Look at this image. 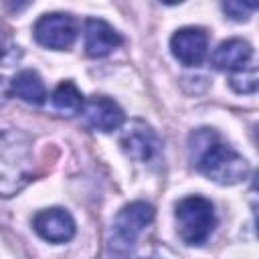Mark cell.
Returning <instances> with one entry per match:
<instances>
[{
    "label": "cell",
    "instance_id": "cell-8",
    "mask_svg": "<svg viewBox=\"0 0 259 259\" xmlns=\"http://www.w3.org/2000/svg\"><path fill=\"white\" fill-rule=\"evenodd\" d=\"M34 233L49 243H67L75 235V221L65 208H45L32 219Z\"/></svg>",
    "mask_w": 259,
    "mask_h": 259
},
{
    "label": "cell",
    "instance_id": "cell-12",
    "mask_svg": "<svg viewBox=\"0 0 259 259\" xmlns=\"http://www.w3.org/2000/svg\"><path fill=\"white\" fill-rule=\"evenodd\" d=\"M10 91L22 99L24 103L30 105H40L47 99V89L45 83L40 79V75L32 69H22L14 75V79L10 81Z\"/></svg>",
    "mask_w": 259,
    "mask_h": 259
},
{
    "label": "cell",
    "instance_id": "cell-5",
    "mask_svg": "<svg viewBox=\"0 0 259 259\" xmlns=\"http://www.w3.org/2000/svg\"><path fill=\"white\" fill-rule=\"evenodd\" d=\"M32 32L38 45L53 49V51H65L75 42L79 26L71 14L51 12V14H42L34 22Z\"/></svg>",
    "mask_w": 259,
    "mask_h": 259
},
{
    "label": "cell",
    "instance_id": "cell-1",
    "mask_svg": "<svg viewBox=\"0 0 259 259\" xmlns=\"http://www.w3.org/2000/svg\"><path fill=\"white\" fill-rule=\"evenodd\" d=\"M188 154L200 174L223 186L239 184L251 172L249 162L237 150L221 142L219 134L208 127H200L190 134Z\"/></svg>",
    "mask_w": 259,
    "mask_h": 259
},
{
    "label": "cell",
    "instance_id": "cell-13",
    "mask_svg": "<svg viewBox=\"0 0 259 259\" xmlns=\"http://www.w3.org/2000/svg\"><path fill=\"white\" fill-rule=\"evenodd\" d=\"M51 103L63 115H75L83 109L85 99H83V93L79 91V87L73 81H63L55 87V91L51 95Z\"/></svg>",
    "mask_w": 259,
    "mask_h": 259
},
{
    "label": "cell",
    "instance_id": "cell-6",
    "mask_svg": "<svg viewBox=\"0 0 259 259\" xmlns=\"http://www.w3.org/2000/svg\"><path fill=\"white\" fill-rule=\"evenodd\" d=\"M119 146L125 156L136 162H152L162 150L158 134L142 119H134L123 127L119 136Z\"/></svg>",
    "mask_w": 259,
    "mask_h": 259
},
{
    "label": "cell",
    "instance_id": "cell-17",
    "mask_svg": "<svg viewBox=\"0 0 259 259\" xmlns=\"http://www.w3.org/2000/svg\"><path fill=\"white\" fill-rule=\"evenodd\" d=\"M160 2H164V4H180V2H184V0H160Z\"/></svg>",
    "mask_w": 259,
    "mask_h": 259
},
{
    "label": "cell",
    "instance_id": "cell-11",
    "mask_svg": "<svg viewBox=\"0 0 259 259\" xmlns=\"http://www.w3.org/2000/svg\"><path fill=\"white\" fill-rule=\"evenodd\" d=\"M253 47L243 38L223 40L210 55V63L219 71H237L251 63Z\"/></svg>",
    "mask_w": 259,
    "mask_h": 259
},
{
    "label": "cell",
    "instance_id": "cell-16",
    "mask_svg": "<svg viewBox=\"0 0 259 259\" xmlns=\"http://www.w3.org/2000/svg\"><path fill=\"white\" fill-rule=\"evenodd\" d=\"M8 93H10V87H8V81L0 75V107L6 103V99H8Z\"/></svg>",
    "mask_w": 259,
    "mask_h": 259
},
{
    "label": "cell",
    "instance_id": "cell-14",
    "mask_svg": "<svg viewBox=\"0 0 259 259\" xmlns=\"http://www.w3.org/2000/svg\"><path fill=\"white\" fill-rule=\"evenodd\" d=\"M231 79L229 85L237 91V93H255L257 91V69L253 65H247L243 69L231 71Z\"/></svg>",
    "mask_w": 259,
    "mask_h": 259
},
{
    "label": "cell",
    "instance_id": "cell-10",
    "mask_svg": "<svg viewBox=\"0 0 259 259\" xmlns=\"http://www.w3.org/2000/svg\"><path fill=\"white\" fill-rule=\"evenodd\" d=\"M123 45V36L101 18H87L85 22V53L91 59H101Z\"/></svg>",
    "mask_w": 259,
    "mask_h": 259
},
{
    "label": "cell",
    "instance_id": "cell-2",
    "mask_svg": "<svg viewBox=\"0 0 259 259\" xmlns=\"http://www.w3.org/2000/svg\"><path fill=\"white\" fill-rule=\"evenodd\" d=\"M34 176L32 140L20 130L0 132V196L18 194Z\"/></svg>",
    "mask_w": 259,
    "mask_h": 259
},
{
    "label": "cell",
    "instance_id": "cell-4",
    "mask_svg": "<svg viewBox=\"0 0 259 259\" xmlns=\"http://www.w3.org/2000/svg\"><path fill=\"white\" fill-rule=\"evenodd\" d=\"M178 237L186 245H202L217 227L214 206L204 196H186L176 204L174 210Z\"/></svg>",
    "mask_w": 259,
    "mask_h": 259
},
{
    "label": "cell",
    "instance_id": "cell-15",
    "mask_svg": "<svg viewBox=\"0 0 259 259\" xmlns=\"http://www.w3.org/2000/svg\"><path fill=\"white\" fill-rule=\"evenodd\" d=\"M223 12L237 22L247 20L259 6V0H221Z\"/></svg>",
    "mask_w": 259,
    "mask_h": 259
},
{
    "label": "cell",
    "instance_id": "cell-3",
    "mask_svg": "<svg viewBox=\"0 0 259 259\" xmlns=\"http://www.w3.org/2000/svg\"><path fill=\"white\" fill-rule=\"evenodd\" d=\"M152 221H154V206L150 202L134 200L121 206L109 229V239H107L109 253H117V255L132 253L138 245L140 235L146 231V227Z\"/></svg>",
    "mask_w": 259,
    "mask_h": 259
},
{
    "label": "cell",
    "instance_id": "cell-9",
    "mask_svg": "<svg viewBox=\"0 0 259 259\" xmlns=\"http://www.w3.org/2000/svg\"><path fill=\"white\" fill-rule=\"evenodd\" d=\"M81 111H83L87 125H91L93 130L103 132V134H111L125 123V115H123L121 107L105 95H95V97L87 99L83 103Z\"/></svg>",
    "mask_w": 259,
    "mask_h": 259
},
{
    "label": "cell",
    "instance_id": "cell-7",
    "mask_svg": "<svg viewBox=\"0 0 259 259\" xmlns=\"http://www.w3.org/2000/svg\"><path fill=\"white\" fill-rule=\"evenodd\" d=\"M208 49V36L200 26L178 28L170 38V51L184 67H196L204 61Z\"/></svg>",
    "mask_w": 259,
    "mask_h": 259
}]
</instances>
